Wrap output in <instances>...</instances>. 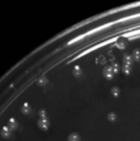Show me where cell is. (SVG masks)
I'll use <instances>...</instances> for the list:
<instances>
[{
    "mask_svg": "<svg viewBox=\"0 0 140 141\" xmlns=\"http://www.w3.org/2000/svg\"><path fill=\"white\" fill-rule=\"evenodd\" d=\"M69 141H80V138H79L78 134H72L71 135L69 136Z\"/></svg>",
    "mask_w": 140,
    "mask_h": 141,
    "instance_id": "6da1fadb",
    "label": "cell"
}]
</instances>
